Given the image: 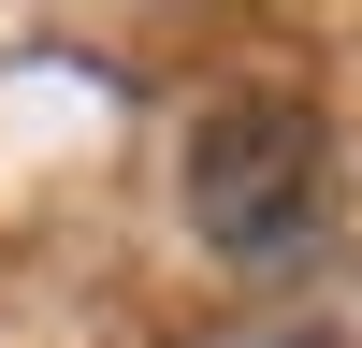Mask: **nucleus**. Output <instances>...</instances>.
<instances>
[{
  "label": "nucleus",
  "mask_w": 362,
  "mask_h": 348,
  "mask_svg": "<svg viewBox=\"0 0 362 348\" xmlns=\"http://www.w3.org/2000/svg\"><path fill=\"white\" fill-rule=\"evenodd\" d=\"M189 218L232 261H305L334 232V131L290 87H232L189 116Z\"/></svg>",
  "instance_id": "1"
},
{
  "label": "nucleus",
  "mask_w": 362,
  "mask_h": 348,
  "mask_svg": "<svg viewBox=\"0 0 362 348\" xmlns=\"http://www.w3.org/2000/svg\"><path fill=\"white\" fill-rule=\"evenodd\" d=\"M276 348H319V334H276Z\"/></svg>",
  "instance_id": "2"
}]
</instances>
